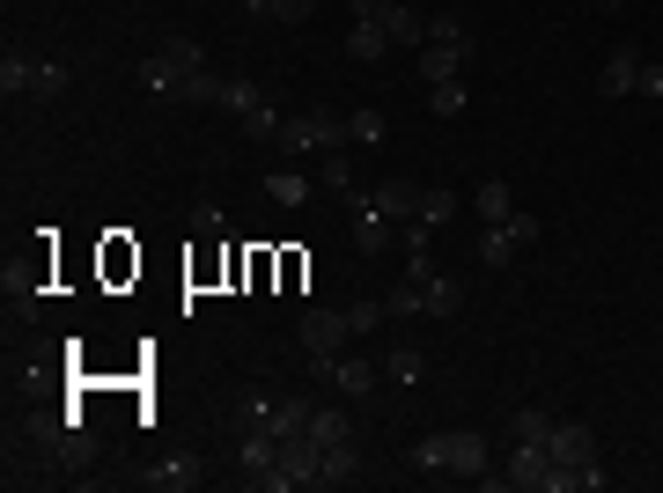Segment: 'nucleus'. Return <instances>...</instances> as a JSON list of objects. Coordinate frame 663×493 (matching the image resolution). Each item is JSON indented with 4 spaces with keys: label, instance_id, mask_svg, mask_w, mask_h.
<instances>
[{
    "label": "nucleus",
    "instance_id": "1",
    "mask_svg": "<svg viewBox=\"0 0 663 493\" xmlns=\"http://www.w3.org/2000/svg\"><path fill=\"white\" fill-rule=\"evenodd\" d=\"M273 148L288 155H340L354 148V133H346V111H302V119H280V141Z\"/></svg>",
    "mask_w": 663,
    "mask_h": 493
},
{
    "label": "nucleus",
    "instance_id": "2",
    "mask_svg": "<svg viewBox=\"0 0 663 493\" xmlns=\"http://www.w3.org/2000/svg\"><path fill=\"white\" fill-rule=\"evenodd\" d=\"M199 59H207V52H199L192 37H163V45H155V59L141 67L147 97H170V89H185V81L199 75Z\"/></svg>",
    "mask_w": 663,
    "mask_h": 493
},
{
    "label": "nucleus",
    "instance_id": "3",
    "mask_svg": "<svg viewBox=\"0 0 663 493\" xmlns=\"http://www.w3.org/2000/svg\"><path fill=\"white\" fill-rule=\"evenodd\" d=\"M509 486H523V493H567L575 486V471H561L553 457H545V442H516V457H509V471H501Z\"/></svg>",
    "mask_w": 663,
    "mask_h": 493
},
{
    "label": "nucleus",
    "instance_id": "4",
    "mask_svg": "<svg viewBox=\"0 0 663 493\" xmlns=\"http://www.w3.org/2000/svg\"><path fill=\"white\" fill-rule=\"evenodd\" d=\"M346 206H354V250H362V258H376L384 244H398V222L368 192H346Z\"/></svg>",
    "mask_w": 663,
    "mask_h": 493
},
{
    "label": "nucleus",
    "instance_id": "5",
    "mask_svg": "<svg viewBox=\"0 0 663 493\" xmlns=\"http://www.w3.org/2000/svg\"><path fill=\"white\" fill-rule=\"evenodd\" d=\"M545 457L561 471H583L589 457H597V435H589L583 419H553V435H545Z\"/></svg>",
    "mask_w": 663,
    "mask_h": 493
},
{
    "label": "nucleus",
    "instance_id": "6",
    "mask_svg": "<svg viewBox=\"0 0 663 493\" xmlns=\"http://www.w3.org/2000/svg\"><path fill=\"white\" fill-rule=\"evenodd\" d=\"M354 8H368L376 23L391 30V45H420V37H428V23H420V15L406 8V0H354Z\"/></svg>",
    "mask_w": 663,
    "mask_h": 493
},
{
    "label": "nucleus",
    "instance_id": "7",
    "mask_svg": "<svg viewBox=\"0 0 663 493\" xmlns=\"http://www.w3.org/2000/svg\"><path fill=\"white\" fill-rule=\"evenodd\" d=\"M391 52V30L376 23L368 8H354V30H346V59H384Z\"/></svg>",
    "mask_w": 663,
    "mask_h": 493
},
{
    "label": "nucleus",
    "instance_id": "8",
    "mask_svg": "<svg viewBox=\"0 0 663 493\" xmlns=\"http://www.w3.org/2000/svg\"><path fill=\"white\" fill-rule=\"evenodd\" d=\"M450 471H457V479H487V435L457 427V435H450Z\"/></svg>",
    "mask_w": 663,
    "mask_h": 493
},
{
    "label": "nucleus",
    "instance_id": "9",
    "mask_svg": "<svg viewBox=\"0 0 663 493\" xmlns=\"http://www.w3.org/2000/svg\"><path fill=\"white\" fill-rule=\"evenodd\" d=\"M634 81H641V52H634V45H619L612 59H605L597 89H605V97H634Z\"/></svg>",
    "mask_w": 663,
    "mask_h": 493
},
{
    "label": "nucleus",
    "instance_id": "10",
    "mask_svg": "<svg viewBox=\"0 0 663 493\" xmlns=\"http://www.w3.org/2000/svg\"><path fill=\"white\" fill-rule=\"evenodd\" d=\"M465 45H420V81H457L465 75Z\"/></svg>",
    "mask_w": 663,
    "mask_h": 493
},
{
    "label": "nucleus",
    "instance_id": "11",
    "mask_svg": "<svg viewBox=\"0 0 663 493\" xmlns=\"http://www.w3.org/2000/svg\"><path fill=\"white\" fill-rule=\"evenodd\" d=\"M472 206H479V228L509 222V214H516V192H509V177H487V184L472 192Z\"/></svg>",
    "mask_w": 663,
    "mask_h": 493
},
{
    "label": "nucleus",
    "instance_id": "12",
    "mask_svg": "<svg viewBox=\"0 0 663 493\" xmlns=\"http://www.w3.org/2000/svg\"><path fill=\"white\" fill-rule=\"evenodd\" d=\"M420 302H428V317H457V310H465V288L442 280V272H428V280H420Z\"/></svg>",
    "mask_w": 663,
    "mask_h": 493
},
{
    "label": "nucleus",
    "instance_id": "13",
    "mask_svg": "<svg viewBox=\"0 0 663 493\" xmlns=\"http://www.w3.org/2000/svg\"><path fill=\"white\" fill-rule=\"evenodd\" d=\"M368 199H376V206H384L391 222H413V214H420V192H413V184H406V177H391V184H376V192H368Z\"/></svg>",
    "mask_w": 663,
    "mask_h": 493
},
{
    "label": "nucleus",
    "instance_id": "14",
    "mask_svg": "<svg viewBox=\"0 0 663 493\" xmlns=\"http://www.w3.org/2000/svg\"><path fill=\"white\" fill-rule=\"evenodd\" d=\"M516 250H523V244H516V236H509V222L479 228V266H487V272H501V266H509V258H516Z\"/></svg>",
    "mask_w": 663,
    "mask_h": 493
},
{
    "label": "nucleus",
    "instance_id": "15",
    "mask_svg": "<svg viewBox=\"0 0 663 493\" xmlns=\"http://www.w3.org/2000/svg\"><path fill=\"white\" fill-rule=\"evenodd\" d=\"M310 442H318V449H340V442H354V427H346V413L318 405V413H310Z\"/></svg>",
    "mask_w": 663,
    "mask_h": 493
},
{
    "label": "nucleus",
    "instance_id": "16",
    "mask_svg": "<svg viewBox=\"0 0 663 493\" xmlns=\"http://www.w3.org/2000/svg\"><path fill=\"white\" fill-rule=\"evenodd\" d=\"M362 479V449L340 442V449H324V486H354Z\"/></svg>",
    "mask_w": 663,
    "mask_h": 493
},
{
    "label": "nucleus",
    "instance_id": "17",
    "mask_svg": "<svg viewBox=\"0 0 663 493\" xmlns=\"http://www.w3.org/2000/svg\"><path fill=\"white\" fill-rule=\"evenodd\" d=\"M310 413H318L310 397H288V405H273V435H280V442H288V435H310Z\"/></svg>",
    "mask_w": 663,
    "mask_h": 493
},
{
    "label": "nucleus",
    "instance_id": "18",
    "mask_svg": "<svg viewBox=\"0 0 663 493\" xmlns=\"http://www.w3.org/2000/svg\"><path fill=\"white\" fill-rule=\"evenodd\" d=\"M147 486H155V493H185V486H199V464L170 457V464H155V471H147Z\"/></svg>",
    "mask_w": 663,
    "mask_h": 493
},
{
    "label": "nucleus",
    "instance_id": "19",
    "mask_svg": "<svg viewBox=\"0 0 663 493\" xmlns=\"http://www.w3.org/2000/svg\"><path fill=\"white\" fill-rule=\"evenodd\" d=\"M420 45H465V52H472V37H465V15H457V8L428 15V37H420Z\"/></svg>",
    "mask_w": 663,
    "mask_h": 493
},
{
    "label": "nucleus",
    "instance_id": "20",
    "mask_svg": "<svg viewBox=\"0 0 663 493\" xmlns=\"http://www.w3.org/2000/svg\"><path fill=\"white\" fill-rule=\"evenodd\" d=\"M30 75H37L30 52H8V59H0V89H8V97H30Z\"/></svg>",
    "mask_w": 663,
    "mask_h": 493
},
{
    "label": "nucleus",
    "instance_id": "21",
    "mask_svg": "<svg viewBox=\"0 0 663 493\" xmlns=\"http://www.w3.org/2000/svg\"><path fill=\"white\" fill-rule=\"evenodd\" d=\"M368 383H376L368 361H340V369H332V391H340V397H368Z\"/></svg>",
    "mask_w": 663,
    "mask_h": 493
},
{
    "label": "nucleus",
    "instance_id": "22",
    "mask_svg": "<svg viewBox=\"0 0 663 493\" xmlns=\"http://www.w3.org/2000/svg\"><path fill=\"white\" fill-rule=\"evenodd\" d=\"M450 214H457V192H450V184H428V192H420V222L442 228Z\"/></svg>",
    "mask_w": 663,
    "mask_h": 493
},
{
    "label": "nucleus",
    "instance_id": "23",
    "mask_svg": "<svg viewBox=\"0 0 663 493\" xmlns=\"http://www.w3.org/2000/svg\"><path fill=\"white\" fill-rule=\"evenodd\" d=\"M428 111L435 119H457L465 111V81H428Z\"/></svg>",
    "mask_w": 663,
    "mask_h": 493
},
{
    "label": "nucleus",
    "instance_id": "24",
    "mask_svg": "<svg viewBox=\"0 0 663 493\" xmlns=\"http://www.w3.org/2000/svg\"><path fill=\"white\" fill-rule=\"evenodd\" d=\"M266 192L280 199V206H302V199H310V184H302V170H273V177H266Z\"/></svg>",
    "mask_w": 663,
    "mask_h": 493
},
{
    "label": "nucleus",
    "instance_id": "25",
    "mask_svg": "<svg viewBox=\"0 0 663 493\" xmlns=\"http://www.w3.org/2000/svg\"><path fill=\"white\" fill-rule=\"evenodd\" d=\"M509 435H516V442H545V435H553V419H545L539 405H523V413L509 419Z\"/></svg>",
    "mask_w": 663,
    "mask_h": 493
},
{
    "label": "nucleus",
    "instance_id": "26",
    "mask_svg": "<svg viewBox=\"0 0 663 493\" xmlns=\"http://www.w3.org/2000/svg\"><path fill=\"white\" fill-rule=\"evenodd\" d=\"M413 471H450V435H428V442H413Z\"/></svg>",
    "mask_w": 663,
    "mask_h": 493
},
{
    "label": "nucleus",
    "instance_id": "27",
    "mask_svg": "<svg viewBox=\"0 0 663 493\" xmlns=\"http://www.w3.org/2000/svg\"><path fill=\"white\" fill-rule=\"evenodd\" d=\"M59 89H67V67H59V59H37V75H30V97H59Z\"/></svg>",
    "mask_w": 663,
    "mask_h": 493
},
{
    "label": "nucleus",
    "instance_id": "28",
    "mask_svg": "<svg viewBox=\"0 0 663 493\" xmlns=\"http://www.w3.org/2000/svg\"><path fill=\"white\" fill-rule=\"evenodd\" d=\"M258 89H251V81H221V111H236V119H244V111H258Z\"/></svg>",
    "mask_w": 663,
    "mask_h": 493
},
{
    "label": "nucleus",
    "instance_id": "29",
    "mask_svg": "<svg viewBox=\"0 0 663 493\" xmlns=\"http://www.w3.org/2000/svg\"><path fill=\"white\" fill-rule=\"evenodd\" d=\"M346 133H354V148H376L384 141V119L376 111H346Z\"/></svg>",
    "mask_w": 663,
    "mask_h": 493
},
{
    "label": "nucleus",
    "instance_id": "30",
    "mask_svg": "<svg viewBox=\"0 0 663 493\" xmlns=\"http://www.w3.org/2000/svg\"><path fill=\"white\" fill-rule=\"evenodd\" d=\"M244 133H251V141H280V111H273V103L244 111Z\"/></svg>",
    "mask_w": 663,
    "mask_h": 493
},
{
    "label": "nucleus",
    "instance_id": "31",
    "mask_svg": "<svg viewBox=\"0 0 663 493\" xmlns=\"http://www.w3.org/2000/svg\"><path fill=\"white\" fill-rule=\"evenodd\" d=\"M384 310H391V317H413V310H428V302H420V280H398L391 295H384Z\"/></svg>",
    "mask_w": 663,
    "mask_h": 493
},
{
    "label": "nucleus",
    "instance_id": "32",
    "mask_svg": "<svg viewBox=\"0 0 663 493\" xmlns=\"http://www.w3.org/2000/svg\"><path fill=\"white\" fill-rule=\"evenodd\" d=\"M324 184H332L340 199L354 192V163H346V148H340V155H324Z\"/></svg>",
    "mask_w": 663,
    "mask_h": 493
},
{
    "label": "nucleus",
    "instance_id": "33",
    "mask_svg": "<svg viewBox=\"0 0 663 493\" xmlns=\"http://www.w3.org/2000/svg\"><path fill=\"white\" fill-rule=\"evenodd\" d=\"M221 81H229V75H207V67H199V75L185 81V97H192V103H221Z\"/></svg>",
    "mask_w": 663,
    "mask_h": 493
},
{
    "label": "nucleus",
    "instance_id": "34",
    "mask_svg": "<svg viewBox=\"0 0 663 493\" xmlns=\"http://www.w3.org/2000/svg\"><path fill=\"white\" fill-rule=\"evenodd\" d=\"M391 317V310H384V302H354V310H346V324H354V332H376V324Z\"/></svg>",
    "mask_w": 663,
    "mask_h": 493
},
{
    "label": "nucleus",
    "instance_id": "35",
    "mask_svg": "<svg viewBox=\"0 0 663 493\" xmlns=\"http://www.w3.org/2000/svg\"><path fill=\"white\" fill-rule=\"evenodd\" d=\"M391 376H398V383H413V376H420V354H413V346H391Z\"/></svg>",
    "mask_w": 663,
    "mask_h": 493
},
{
    "label": "nucleus",
    "instance_id": "36",
    "mask_svg": "<svg viewBox=\"0 0 663 493\" xmlns=\"http://www.w3.org/2000/svg\"><path fill=\"white\" fill-rule=\"evenodd\" d=\"M634 89H641V97H663V67H656V59H641V81H634Z\"/></svg>",
    "mask_w": 663,
    "mask_h": 493
},
{
    "label": "nucleus",
    "instance_id": "37",
    "mask_svg": "<svg viewBox=\"0 0 663 493\" xmlns=\"http://www.w3.org/2000/svg\"><path fill=\"white\" fill-rule=\"evenodd\" d=\"M244 427H266V435H273V405H266V397H251V405H244Z\"/></svg>",
    "mask_w": 663,
    "mask_h": 493
}]
</instances>
